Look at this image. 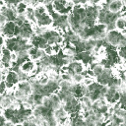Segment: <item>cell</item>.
<instances>
[{
    "label": "cell",
    "instance_id": "cell-7",
    "mask_svg": "<svg viewBox=\"0 0 126 126\" xmlns=\"http://www.w3.org/2000/svg\"><path fill=\"white\" fill-rule=\"evenodd\" d=\"M16 89H18L19 91H21L22 93H24L27 96H29L30 94H33L32 84H31L29 81H21V82L17 85Z\"/></svg>",
    "mask_w": 126,
    "mask_h": 126
},
{
    "label": "cell",
    "instance_id": "cell-10",
    "mask_svg": "<svg viewBox=\"0 0 126 126\" xmlns=\"http://www.w3.org/2000/svg\"><path fill=\"white\" fill-rule=\"evenodd\" d=\"M28 5L25 1H21V2H18L16 7H15V11L17 13L18 16H24L27 12V9H28Z\"/></svg>",
    "mask_w": 126,
    "mask_h": 126
},
{
    "label": "cell",
    "instance_id": "cell-2",
    "mask_svg": "<svg viewBox=\"0 0 126 126\" xmlns=\"http://www.w3.org/2000/svg\"><path fill=\"white\" fill-rule=\"evenodd\" d=\"M123 40H124V34L122 32H118L117 30L109 31L106 32L105 41L107 44H109L113 47H116V48L119 47Z\"/></svg>",
    "mask_w": 126,
    "mask_h": 126
},
{
    "label": "cell",
    "instance_id": "cell-12",
    "mask_svg": "<svg viewBox=\"0 0 126 126\" xmlns=\"http://www.w3.org/2000/svg\"><path fill=\"white\" fill-rule=\"evenodd\" d=\"M94 82H95V80H94L93 78H88V77H85V79H84V81H83V83H82V85L83 86H85L86 88H88L89 86H91Z\"/></svg>",
    "mask_w": 126,
    "mask_h": 126
},
{
    "label": "cell",
    "instance_id": "cell-1",
    "mask_svg": "<svg viewBox=\"0 0 126 126\" xmlns=\"http://www.w3.org/2000/svg\"><path fill=\"white\" fill-rule=\"evenodd\" d=\"M0 32L2 35L7 39L12 37H18L20 33V29L15 22H7L2 26V28L0 29Z\"/></svg>",
    "mask_w": 126,
    "mask_h": 126
},
{
    "label": "cell",
    "instance_id": "cell-11",
    "mask_svg": "<svg viewBox=\"0 0 126 126\" xmlns=\"http://www.w3.org/2000/svg\"><path fill=\"white\" fill-rule=\"evenodd\" d=\"M85 79V76L84 74H74L72 75V82L73 84H82L83 81Z\"/></svg>",
    "mask_w": 126,
    "mask_h": 126
},
{
    "label": "cell",
    "instance_id": "cell-9",
    "mask_svg": "<svg viewBox=\"0 0 126 126\" xmlns=\"http://www.w3.org/2000/svg\"><path fill=\"white\" fill-rule=\"evenodd\" d=\"M114 24H115V29L125 35L126 34V18L119 16Z\"/></svg>",
    "mask_w": 126,
    "mask_h": 126
},
{
    "label": "cell",
    "instance_id": "cell-16",
    "mask_svg": "<svg viewBox=\"0 0 126 126\" xmlns=\"http://www.w3.org/2000/svg\"><path fill=\"white\" fill-rule=\"evenodd\" d=\"M3 4H4V2H3V1H0V8H1V6H2Z\"/></svg>",
    "mask_w": 126,
    "mask_h": 126
},
{
    "label": "cell",
    "instance_id": "cell-8",
    "mask_svg": "<svg viewBox=\"0 0 126 126\" xmlns=\"http://www.w3.org/2000/svg\"><path fill=\"white\" fill-rule=\"evenodd\" d=\"M14 97L8 95V94H3L0 96V108L5 110V109H8L12 106L13 102H14Z\"/></svg>",
    "mask_w": 126,
    "mask_h": 126
},
{
    "label": "cell",
    "instance_id": "cell-3",
    "mask_svg": "<svg viewBox=\"0 0 126 126\" xmlns=\"http://www.w3.org/2000/svg\"><path fill=\"white\" fill-rule=\"evenodd\" d=\"M4 82L7 86V90L8 89H15L17 87V85L21 82L18 72L14 71V70H9L8 73L5 76V81Z\"/></svg>",
    "mask_w": 126,
    "mask_h": 126
},
{
    "label": "cell",
    "instance_id": "cell-5",
    "mask_svg": "<svg viewBox=\"0 0 126 126\" xmlns=\"http://www.w3.org/2000/svg\"><path fill=\"white\" fill-rule=\"evenodd\" d=\"M19 69H20V71H22L23 73H25L29 77H31V76H33V73L36 69V63L34 61L29 59V60L23 62L19 66Z\"/></svg>",
    "mask_w": 126,
    "mask_h": 126
},
{
    "label": "cell",
    "instance_id": "cell-14",
    "mask_svg": "<svg viewBox=\"0 0 126 126\" xmlns=\"http://www.w3.org/2000/svg\"><path fill=\"white\" fill-rule=\"evenodd\" d=\"M5 41H6V38L2 35V33H1V32H0V51H1V49L5 46Z\"/></svg>",
    "mask_w": 126,
    "mask_h": 126
},
{
    "label": "cell",
    "instance_id": "cell-4",
    "mask_svg": "<svg viewBox=\"0 0 126 126\" xmlns=\"http://www.w3.org/2000/svg\"><path fill=\"white\" fill-rule=\"evenodd\" d=\"M69 73L70 75H74V74H84L85 71L87 70V66L79 61V60H73L69 65Z\"/></svg>",
    "mask_w": 126,
    "mask_h": 126
},
{
    "label": "cell",
    "instance_id": "cell-15",
    "mask_svg": "<svg viewBox=\"0 0 126 126\" xmlns=\"http://www.w3.org/2000/svg\"><path fill=\"white\" fill-rule=\"evenodd\" d=\"M5 76H6V75H4V74L0 71V82H4V81H5Z\"/></svg>",
    "mask_w": 126,
    "mask_h": 126
},
{
    "label": "cell",
    "instance_id": "cell-13",
    "mask_svg": "<svg viewBox=\"0 0 126 126\" xmlns=\"http://www.w3.org/2000/svg\"><path fill=\"white\" fill-rule=\"evenodd\" d=\"M6 92H7V86L5 82H0V96L5 94Z\"/></svg>",
    "mask_w": 126,
    "mask_h": 126
},
{
    "label": "cell",
    "instance_id": "cell-6",
    "mask_svg": "<svg viewBox=\"0 0 126 126\" xmlns=\"http://www.w3.org/2000/svg\"><path fill=\"white\" fill-rule=\"evenodd\" d=\"M123 8H124V2L120 0H114V1L107 2V6H106V9L110 13H113V14L121 13Z\"/></svg>",
    "mask_w": 126,
    "mask_h": 126
}]
</instances>
